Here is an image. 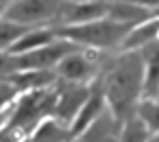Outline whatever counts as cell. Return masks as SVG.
Instances as JSON below:
<instances>
[{
    "label": "cell",
    "mask_w": 159,
    "mask_h": 142,
    "mask_svg": "<svg viewBox=\"0 0 159 142\" xmlns=\"http://www.w3.org/2000/svg\"><path fill=\"white\" fill-rule=\"evenodd\" d=\"M98 85L109 114L118 122H124L126 118H131L144 92V64L139 53L120 50V55L107 64V70L102 72V79L98 81Z\"/></svg>",
    "instance_id": "1"
},
{
    "label": "cell",
    "mask_w": 159,
    "mask_h": 142,
    "mask_svg": "<svg viewBox=\"0 0 159 142\" xmlns=\"http://www.w3.org/2000/svg\"><path fill=\"white\" fill-rule=\"evenodd\" d=\"M131 26L118 24L109 18H100L85 24L74 26H59L55 29L57 37L79 46V48H92V50H118L122 40L126 37Z\"/></svg>",
    "instance_id": "2"
},
{
    "label": "cell",
    "mask_w": 159,
    "mask_h": 142,
    "mask_svg": "<svg viewBox=\"0 0 159 142\" xmlns=\"http://www.w3.org/2000/svg\"><path fill=\"white\" fill-rule=\"evenodd\" d=\"M68 7L66 0H13L0 18L26 29H59Z\"/></svg>",
    "instance_id": "3"
},
{
    "label": "cell",
    "mask_w": 159,
    "mask_h": 142,
    "mask_svg": "<svg viewBox=\"0 0 159 142\" xmlns=\"http://www.w3.org/2000/svg\"><path fill=\"white\" fill-rule=\"evenodd\" d=\"M96 59H98V50L92 48H76L74 53L66 55L57 66L55 72L59 79L74 83V85H85L96 70Z\"/></svg>",
    "instance_id": "4"
},
{
    "label": "cell",
    "mask_w": 159,
    "mask_h": 142,
    "mask_svg": "<svg viewBox=\"0 0 159 142\" xmlns=\"http://www.w3.org/2000/svg\"><path fill=\"white\" fill-rule=\"evenodd\" d=\"M89 92H92V90H89L87 85H74V83H70V88L57 90V103H55L52 118H55L57 122H61L63 127L70 129L72 120L76 118L79 109L83 107V103L87 101Z\"/></svg>",
    "instance_id": "5"
},
{
    "label": "cell",
    "mask_w": 159,
    "mask_h": 142,
    "mask_svg": "<svg viewBox=\"0 0 159 142\" xmlns=\"http://www.w3.org/2000/svg\"><path fill=\"white\" fill-rule=\"evenodd\" d=\"M155 40H159V16H150V18H146L144 22L131 26L118 50H122V53L142 50L144 46L152 44Z\"/></svg>",
    "instance_id": "6"
},
{
    "label": "cell",
    "mask_w": 159,
    "mask_h": 142,
    "mask_svg": "<svg viewBox=\"0 0 159 142\" xmlns=\"http://www.w3.org/2000/svg\"><path fill=\"white\" fill-rule=\"evenodd\" d=\"M144 64V98L159 96V40L137 50Z\"/></svg>",
    "instance_id": "7"
},
{
    "label": "cell",
    "mask_w": 159,
    "mask_h": 142,
    "mask_svg": "<svg viewBox=\"0 0 159 142\" xmlns=\"http://www.w3.org/2000/svg\"><path fill=\"white\" fill-rule=\"evenodd\" d=\"M120 127L122 122H118L109 109L105 107V111L79 135L74 138L76 142H118V133H120Z\"/></svg>",
    "instance_id": "8"
},
{
    "label": "cell",
    "mask_w": 159,
    "mask_h": 142,
    "mask_svg": "<svg viewBox=\"0 0 159 142\" xmlns=\"http://www.w3.org/2000/svg\"><path fill=\"white\" fill-rule=\"evenodd\" d=\"M105 111V98H102V92H100V85L96 83V90L94 92H89V96H87V101L83 103V107L79 109V114H76V118L72 120V125H70V138L74 140V138H79L100 114Z\"/></svg>",
    "instance_id": "9"
},
{
    "label": "cell",
    "mask_w": 159,
    "mask_h": 142,
    "mask_svg": "<svg viewBox=\"0 0 159 142\" xmlns=\"http://www.w3.org/2000/svg\"><path fill=\"white\" fill-rule=\"evenodd\" d=\"M107 9H109V0H92V2H76V5L70 2L61 26H74V24H85L107 18Z\"/></svg>",
    "instance_id": "10"
},
{
    "label": "cell",
    "mask_w": 159,
    "mask_h": 142,
    "mask_svg": "<svg viewBox=\"0 0 159 142\" xmlns=\"http://www.w3.org/2000/svg\"><path fill=\"white\" fill-rule=\"evenodd\" d=\"M57 40V33L55 29H29L22 37H18L13 42V46L7 50L9 55H24V53H31V50H37L50 42Z\"/></svg>",
    "instance_id": "11"
},
{
    "label": "cell",
    "mask_w": 159,
    "mask_h": 142,
    "mask_svg": "<svg viewBox=\"0 0 159 142\" xmlns=\"http://www.w3.org/2000/svg\"><path fill=\"white\" fill-rule=\"evenodd\" d=\"M152 13L135 7V5H129V2H122V0H109V9H107V18L118 22V24H124V26H135L139 22H144L146 18H150Z\"/></svg>",
    "instance_id": "12"
},
{
    "label": "cell",
    "mask_w": 159,
    "mask_h": 142,
    "mask_svg": "<svg viewBox=\"0 0 159 142\" xmlns=\"http://www.w3.org/2000/svg\"><path fill=\"white\" fill-rule=\"evenodd\" d=\"M68 140H72L70 129L63 127L61 122H57L52 116L44 118L33 129V135H31V142H68Z\"/></svg>",
    "instance_id": "13"
},
{
    "label": "cell",
    "mask_w": 159,
    "mask_h": 142,
    "mask_svg": "<svg viewBox=\"0 0 159 142\" xmlns=\"http://www.w3.org/2000/svg\"><path fill=\"white\" fill-rule=\"evenodd\" d=\"M135 116L146 125L150 135L159 133V98H139Z\"/></svg>",
    "instance_id": "14"
},
{
    "label": "cell",
    "mask_w": 159,
    "mask_h": 142,
    "mask_svg": "<svg viewBox=\"0 0 159 142\" xmlns=\"http://www.w3.org/2000/svg\"><path fill=\"white\" fill-rule=\"evenodd\" d=\"M148 138H150V133H148L146 125L135 114L122 122L120 133H118V142H148Z\"/></svg>",
    "instance_id": "15"
},
{
    "label": "cell",
    "mask_w": 159,
    "mask_h": 142,
    "mask_svg": "<svg viewBox=\"0 0 159 142\" xmlns=\"http://www.w3.org/2000/svg\"><path fill=\"white\" fill-rule=\"evenodd\" d=\"M18 96H20V92H18V88H16L13 83H9L7 79L0 81V111L9 109Z\"/></svg>",
    "instance_id": "16"
},
{
    "label": "cell",
    "mask_w": 159,
    "mask_h": 142,
    "mask_svg": "<svg viewBox=\"0 0 159 142\" xmlns=\"http://www.w3.org/2000/svg\"><path fill=\"white\" fill-rule=\"evenodd\" d=\"M16 72V61H13V55L9 53H0V81L7 79L9 74Z\"/></svg>",
    "instance_id": "17"
},
{
    "label": "cell",
    "mask_w": 159,
    "mask_h": 142,
    "mask_svg": "<svg viewBox=\"0 0 159 142\" xmlns=\"http://www.w3.org/2000/svg\"><path fill=\"white\" fill-rule=\"evenodd\" d=\"M122 2L135 5V7H139V9L148 11V13H155V11H159V0H122Z\"/></svg>",
    "instance_id": "18"
},
{
    "label": "cell",
    "mask_w": 159,
    "mask_h": 142,
    "mask_svg": "<svg viewBox=\"0 0 159 142\" xmlns=\"http://www.w3.org/2000/svg\"><path fill=\"white\" fill-rule=\"evenodd\" d=\"M11 107H13V105H11ZM11 107L5 109V111H0V131H5V125H7L9 116H11Z\"/></svg>",
    "instance_id": "19"
},
{
    "label": "cell",
    "mask_w": 159,
    "mask_h": 142,
    "mask_svg": "<svg viewBox=\"0 0 159 142\" xmlns=\"http://www.w3.org/2000/svg\"><path fill=\"white\" fill-rule=\"evenodd\" d=\"M11 2H13V0H0V13H2V11H5Z\"/></svg>",
    "instance_id": "20"
},
{
    "label": "cell",
    "mask_w": 159,
    "mask_h": 142,
    "mask_svg": "<svg viewBox=\"0 0 159 142\" xmlns=\"http://www.w3.org/2000/svg\"><path fill=\"white\" fill-rule=\"evenodd\" d=\"M148 142H159V133H155V135H150V138H148Z\"/></svg>",
    "instance_id": "21"
},
{
    "label": "cell",
    "mask_w": 159,
    "mask_h": 142,
    "mask_svg": "<svg viewBox=\"0 0 159 142\" xmlns=\"http://www.w3.org/2000/svg\"><path fill=\"white\" fill-rule=\"evenodd\" d=\"M66 2H72V5H76V2H92V0H66Z\"/></svg>",
    "instance_id": "22"
},
{
    "label": "cell",
    "mask_w": 159,
    "mask_h": 142,
    "mask_svg": "<svg viewBox=\"0 0 159 142\" xmlns=\"http://www.w3.org/2000/svg\"><path fill=\"white\" fill-rule=\"evenodd\" d=\"M20 142H31V140H20Z\"/></svg>",
    "instance_id": "23"
},
{
    "label": "cell",
    "mask_w": 159,
    "mask_h": 142,
    "mask_svg": "<svg viewBox=\"0 0 159 142\" xmlns=\"http://www.w3.org/2000/svg\"><path fill=\"white\" fill-rule=\"evenodd\" d=\"M152 16H159V11H155V13H152Z\"/></svg>",
    "instance_id": "24"
}]
</instances>
